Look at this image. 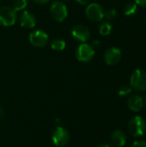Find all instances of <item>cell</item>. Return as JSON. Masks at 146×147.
Here are the masks:
<instances>
[{"instance_id":"ac0fdd59","label":"cell","mask_w":146,"mask_h":147,"mask_svg":"<svg viewBox=\"0 0 146 147\" xmlns=\"http://www.w3.org/2000/svg\"><path fill=\"white\" fill-rule=\"evenodd\" d=\"M133 89L131 88L130 85H123L121 86L119 90H118V95L121 97L123 96H128L131 92H132Z\"/></svg>"},{"instance_id":"7c38bea8","label":"cell","mask_w":146,"mask_h":147,"mask_svg":"<svg viewBox=\"0 0 146 147\" xmlns=\"http://www.w3.org/2000/svg\"><path fill=\"white\" fill-rule=\"evenodd\" d=\"M127 106L133 112H140L144 107V100L139 95H132L127 101Z\"/></svg>"},{"instance_id":"484cf974","label":"cell","mask_w":146,"mask_h":147,"mask_svg":"<svg viewBox=\"0 0 146 147\" xmlns=\"http://www.w3.org/2000/svg\"><path fill=\"white\" fill-rule=\"evenodd\" d=\"M93 45H94V46H95V45H96V46H99V45H100V43H99V41H98V40H95V41L93 42Z\"/></svg>"},{"instance_id":"277c9868","label":"cell","mask_w":146,"mask_h":147,"mask_svg":"<svg viewBox=\"0 0 146 147\" xmlns=\"http://www.w3.org/2000/svg\"><path fill=\"white\" fill-rule=\"evenodd\" d=\"M95 48L88 43H82L78 46L76 51V57L78 61L87 63L89 62L95 56Z\"/></svg>"},{"instance_id":"e0dca14e","label":"cell","mask_w":146,"mask_h":147,"mask_svg":"<svg viewBox=\"0 0 146 147\" xmlns=\"http://www.w3.org/2000/svg\"><path fill=\"white\" fill-rule=\"evenodd\" d=\"M28 1L27 0H15L13 2V9L15 11H21L27 7Z\"/></svg>"},{"instance_id":"7402d4cb","label":"cell","mask_w":146,"mask_h":147,"mask_svg":"<svg viewBox=\"0 0 146 147\" xmlns=\"http://www.w3.org/2000/svg\"><path fill=\"white\" fill-rule=\"evenodd\" d=\"M50 0H34V2L36 3H38V4H46Z\"/></svg>"},{"instance_id":"9a60e30c","label":"cell","mask_w":146,"mask_h":147,"mask_svg":"<svg viewBox=\"0 0 146 147\" xmlns=\"http://www.w3.org/2000/svg\"><path fill=\"white\" fill-rule=\"evenodd\" d=\"M112 28H113V26L109 22H108V21L102 22L99 26V33L103 36L109 35L110 33L112 32Z\"/></svg>"},{"instance_id":"44dd1931","label":"cell","mask_w":146,"mask_h":147,"mask_svg":"<svg viewBox=\"0 0 146 147\" xmlns=\"http://www.w3.org/2000/svg\"><path fill=\"white\" fill-rule=\"evenodd\" d=\"M134 3L137 5H139L142 7H146V0H134Z\"/></svg>"},{"instance_id":"ffe728a7","label":"cell","mask_w":146,"mask_h":147,"mask_svg":"<svg viewBox=\"0 0 146 147\" xmlns=\"http://www.w3.org/2000/svg\"><path fill=\"white\" fill-rule=\"evenodd\" d=\"M130 147H146V141H142V140H138L133 142Z\"/></svg>"},{"instance_id":"2e32d148","label":"cell","mask_w":146,"mask_h":147,"mask_svg":"<svg viewBox=\"0 0 146 147\" xmlns=\"http://www.w3.org/2000/svg\"><path fill=\"white\" fill-rule=\"evenodd\" d=\"M138 11V5L135 3H128L124 7V14L127 16H134Z\"/></svg>"},{"instance_id":"4fadbf2b","label":"cell","mask_w":146,"mask_h":147,"mask_svg":"<svg viewBox=\"0 0 146 147\" xmlns=\"http://www.w3.org/2000/svg\"><path fill=\"white\" fill-rule=\"evenodd\" d=\"M126 134L121 130H115L111 134V142L114 147H122L126 144Z\"/></svg>"},{"instance_id":"cb8c5ba5","label":"cell","mask_w":146,"mask_h":147,"mask_svg":"<svg viewBox=\"0 0 146 147\" xmlns=\"http://www.w3.org/2000/svg\"><path fill=\"white\" fill-rule=\"evenodd\" d=\"M3 115H4V111H3V108H2V107H0V121L3 119Z\"/></svg>"},{"instance_id":"d4e9b609","label":"cell","mask_w":146,"mask_h":147,"mask_svg":"<svg viewBox=\"0 0 146 147\" xmlns=\"http://www.w3.org/2000/svg\"><path fill=\"white\" fill-rule=\"evenodd\" d=\"M98 147H114L113 146H111V145H109V144H102V145H100Z\"/></svg>"},{"instance_id":"5b68a950","label":"cell","mask_w":146,"mask_h":147,"mask_svg":"<svg viewBox=\"0 0 146 147\" xmlns=\"http://www.w3.org/2000/svg\"><path fill=\"white\" fill-rule=\"evenodd\" d=\"M16 12L11 7L3 6L0 8V25L3 27H9L16 22Z\"/></svg>"},{"instance_id":"8fae6325","label":"cell","mask_w":146,"mask_h":147,"mask_svg":"<svg viewBox=\"0 0 146 147\" xmlns=\"http://www.w3.org/2000/svg\"><path fill=\"white\" fill-rule=\"evenodd\" d=\"M20 24L25 28H33L36 24V18L33 13L29 11H23L19 17Z\"/></svg>"},{"instance_id":"d6986e66","label":"cell","mask_w":146,"mask_h":147,"mask_svg":"<svg viewBox=\"0 0 146 147\" xmlns=\"http://www.w3.org/2000/svg\"><path fill=\"white\" fill-rule=\"evenodd\" d=\"M104 16L107 17L108 20H113L118 16V12L115 9H109L107 11H105Z\"/></svg>"},{"instance_id":"7a4b0ae2","label":"cell","mask_w":146,"mask_h":147,"mask_svg":"<svg viewBox=\"0 0 146 147\" xmlns=\"http://www.w3.org/2000/svg\"><path fill=\"white\" fill-rule=\"evenodd\" d=\"M130 86L137 92L146 90V71L142 69L135 70L130 78Z\"/></svg>"},{"instance_id":"603a6c76","label":"cell","mask_w":146,"mask_h":147,"mask_svg":"<svg viewBox=\"0 0 146 147\" xmlns=\"http://www.w3.org/2000/svg\"><path fill=\"white\" fill-rule=\"evenodd\" d=\"M76 1H77L79 4H81V5H84V4H86V3H88L89 0H76Z\"/></svg>"},{"instance_id":"8992f818","label":"cell","mask_w":146,"mask_h":147,"mask_svg":"<svg viewBox=\"0 0 146 147\" xmlns=\"http://www.w3.org/2000/svg\"><path fill=\"white\" fill-rule=\"evenodd\" d=\"M52 140L55 146L64 147L65 146L70 140L69 132L62 127H58L53 131L52 135Z\"/></svg>"},{"instance_id":"52a82bcc","label":"cell","mask_w":146,"mask_h":147,"mask_svg":"<svg viewBox=\"0 0 146 147\" xmlns=\"http://www.w3.org/2000/svg\"><path fill=\"white\" fill-rule=\"evenodd\" d=\"M86 16L92 22H101L104 18L105 11L102 6L97 3H91L85 10Z\"/></svg>"},{"instance_id":"3957f363","label":"cell","mask_w":146,"mask_h":147,"mask_svg":"<svg viewBox=\"0 0 146 147\" xmlns=\"http://www.w3.org/2000/svg\"><path fill=\"white\" fill-rule=\"evenodd\" d=\"M50 15L56 22H64L68 16L65 4L61 1H54L50 6Z\"/></svg>"},{"instance_id":"6da1fadb","label":"cell","mask_w":146,"mask_h":147,"mask_svg":"<svg viewBox=\"0 0 146 147\" xmlns=\"http://www.w3.org/2000/svg\"><path fill=\"white\" fill-rule=\"evenodd\" d=\"M128 132L133 137H141L146 132L145 120L139 115L133 117L128 122Z\"/></svg>"},{"instance_id":"4316f807","label":"cell","mask_w":146,"mask_h":147,"mask_svg":"<svg viewBox=\"0 0 146 147\" xmlns=\"http://www.w3.org/2000/svg\"><path fill=\"white\" fill-rule=\"evenodd\" d=\"M145 107H146V96H145Z\"/></svg>"},{"instance_id":"30bf717a","label":"cell","mask_w":146,"mask_h":147,"mask_svg":"<svg viewBox=\"0 0 146 147\" xmlns=\"http://www.w3.org/2000/svg\"><path fill=\"white\" fill-rule=\"evenodd\" d=\"M71 34H72L74 39H76L77 40H78V41H80L82 43H85L90 38V31H89V29L86 26L81 25V24L75 25L72 28Z\"/></svg>"},{"instance_id":"ba28073f","label":"cell","mask_w":146,"mask_h":147,"mask_svg":"<svg viewBox=\"0 0 146 147\" xmlns=\"http://www.w3.org/2000/svg\"><path fill=\"white\" fill-rule=\"evenodd\" d=\"M29 41L30 43L37 47H44L48 42V35L47 34L40 29H35L29 34Z\"/></svg>"},{"instance_id":"5bb4252c","label":"cell","mask_w":146,"mask_h":147,"mask_svg":"<svg viewBox=\"0 0 146 147\" xmlns=\"http://www.w3.org/2000/svg\"><path fill=\"white\" fill-rule=\"evenodd\" d=\"M51 48L54 51H63L65 47H66V44H65V41L62 39H59V38H57V39H54L52 40L51 44Z\"/></svg>"},{"instance_id":"9c48e42d","label":"cell","mask_w":146,"mask_h":147,"mask_svg":"<svg viewBox=\"0 0 146 147\" xmlns=\"http://www.w3.org/2000/svg\"><path fill=\"white\" fill-rule=\"evenodd\" d=\"M121 58H122L121 51L118 47H115L107 49L103 55L104 61L108 65H117L120 61Z\"/></svg>"}]
</instances>
